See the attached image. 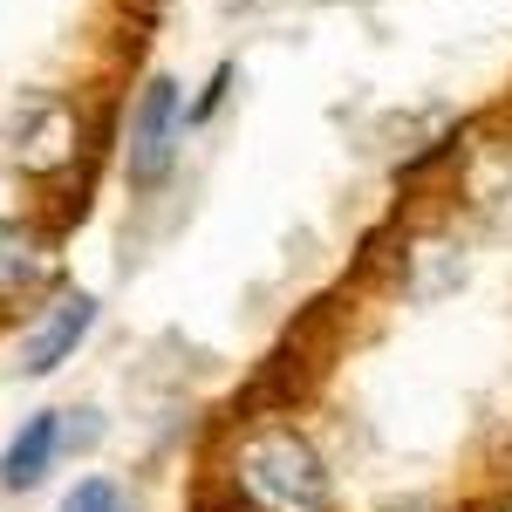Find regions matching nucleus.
I'll return each mask as SVG.
<instances>
[{"instance_id":"nucleus-1","label":"nucleus","mask_w":512,"mask_h":512,"mask_svg":"<svg viewBox=\"0 0 512 512\" xmlns=\"http://www.w3.org/2000/svg\"><path fill=\"white\" fill-rule=\"evenodd\" d=\"M226 478L246 512H328V499H335L321 451L294 424H253L233 444Z\"/></svg>"},{"instance_id":"nucleus-2","label":"nucleus","mask_w":512,"mask_h":512,"mask_svg":"<svg viewBox=\"0 0 512 512\" xmlns=\"http://www.w3.org/2000/svg\"><path fill=\"white\" fill-rule=\"evenodd\" d=\"M178 123H185V103H178V82L158 76L144 82L137 110H130V144H123V171L137 192H158L178 164Z\"/></svg>"},{"instance_id":"nucleus-3","label":"nucleus","mask_w":512,"mask_h":512,"mask_svg":"<svg viewBox=\"0 0 512 512\" xmlns=\"http://www.w3.org/2000/svg\"><path fill=\"white\" fill-rule=\"evenodd\" d=\"M96 328V294H62L48 315L28 328V342H21V376H55L69 355H76V342Z\"/></svg>"},{"instance_id":"nucleus-4","label":"nucleus","mask_w":512,"mask_h":512,"mask_svg":"<svg viewBox=\"0 0 512 512\" xmlns=\"http://www.w3.org/2000/svg\"><path fill=\"white\" fill-rule=\"evenodd\" d=\"M14 151H21L28 171L69 164V151H76V117H69L55 96H35V103L21 110V123H14Z\"/></svg>"},{"instance_id":"nucleus-5","label":"nucleus","mask_w":512,"mask_h":512,"mask_svg":"<svg viewBox=\"0 0 512 512\" xmlns=\"http://www.w3.org/2000/svg\"><path fill=\"white\" fill-rule=\"evenodd\" d=\"M48 280H55V253H48L28 226L0 219V301H28Z\"/></svg>"},{"instance_id":"nucleus-6","label":"nucleus","mask_w":512,"mask_h":512,"mask_svg":"<svg viewBox=\"0 0 512 512\" xmlns=\"http://www.w3.org/2000/svg\"><path fill=\"white\" fill-rule=\"evenodd\" d=\"M55 451H62V424H55V410H41V417H28L21 437L7 444V458H0V485H7V492L41 485L48 465H55Z\"/></svg>"},{"instance_id":"nucleus-7","label":"nucleus","mask_w":512,"mask_h":512,"mask_svg":"<svg viewBox=\"0 0 512 512\" xmlns=\"http://www.w3.org/2000/svg\"><path fill=\"white\" fill-rule=\"evenodd\" d=\"M62 512H123V499H117V485H110V478H82L76 492L62 499Z\"/></svg>"},{"instance_id":"nucleus-8","label":"nucleus","mask_w":512,"mask_h":512,"mask_svg":"<svg viewBox=\"0 0 512 512\" xmlns=\"http://www.w3.org/2000/svg\"><path fill=\"white\" fill-rule=\"evenodd\" d=\"M82 424H69V431H62V444H82V451H89V444H96V437H103V424H96V410H76Z\"/></svg>"},{"instance_id":"nucleus-9","label":"nucleus","mask_w":512,"mask_h":512,"mask_svg":"<svg viewBox=\"0 0 512 512\" xmlns=\"http://www.w3.org/2000/svg\"><path fill=\"white\" fill-rule=\"evenodd\" d=\"M396 512H431V506H396Z\"/></svg>"}]
</instances>
